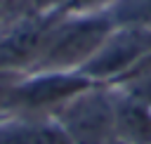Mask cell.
<instances>
[{
	"instance_id": "cell-3",
	"label": "cell",
	"mask_w": 151,
	"mask_h": 144,
	"mask_svg": "<svg viewBox=\"0 0 151 144\" xmlns=\"http://www.w3.org/2000/svg\"><path fill=\"white\" fill-rule=\"evenodd\" d=\"M149 57H151V31L113 26V31L106 35L101 47L83 66L80 73L92 83L116 87Z\"/></svg>"
},
{
	"instance_id": "cell-7",
	"label": "cell",
	"mask_w": 151,
	"mask_h": 144,
	"mask_svg": "<svg viewBox=\"0 0 151 144\" xmlns=\"http://www.w3.org/2000/svg\"><path fill=\"white\" fill-rule=\"evenodd\" d=\"M116 137L125 144H151V104L116 90Z\"/></svg>"
},
{
	"instance_id": "cell-2",
	"label": "cell",
	"mask_w": 151,
	"mask_h": 144,
	"mask_svg": "<svg viewBox=\"0 0 151 144\" xmlns=\"http://www.w3.org/2000/svg\"><path fill=\"white\" fill-rule=\"evenodd\" d=\"M52 118L71 144H109L116 139V90L92 83L64 102Z\"/></svg>"
},
{
	"instance_id": "cell-10",
	"label": "cell",
	"mask_w": 151,
	"mask_h": 144,
	"mask_svg": "<svg viewBox=\"0 0 151 144\" xmlns=\"http://www.w3.org/2000/svg\"><path fill=\"white\" fill-rule=\"evenodd\" d=\"M116 0H68L64 14H106Z\"/></svg>"
},
{
	"instance_id": "cell-8",
	"label": "cell",
	"mask_w": 151,
	"mask_h": 144,
	"mask_svg": "<svg viewBox=\"0 0 151 144\" xmlns=\"http://www.w3.org/2000/svg\"><path fill=\"white\" fill-rule=\"evenodd\" d=\"M106 14L113 26L151 31V0H116Z\"/></svg>"
},
{
	"instance_id": "cell-11",
	"label": "cell",
	"mask_w": 151,
	"mask_h": 144,
	"mask_svg": "<svg viewBox=\"0 0 151 144\" xmlns=\"http://www.w3.org/2000/svg\"><path fill=\"white\" fill-rule=\"evenodd\" d=\"M33 2V14L40 17H59L66 9L68 0H31Z\"/></svg>"
},
{
	"instance_id": "cell-9",
	"label": "cell",
	"mask_w": 151,
	"mask_h": 144,
	"mask_svg": "<svg viewBox=\"0 0 151 144\" xmlns=\"http://www.w3.org/2000/svg\"><path fill=\"white\" fill-rule=\"evenodd\" d=\"M33 14L31 0H0V31L28 19Z\"/></svg>"
},
{
	"instance_id": "cell-12",
	"label": "cell",
	"mask_w": 151,
	"mask_h": 144,
	"mask_svg": "<svg viewBox=\"0 0 151 144\" xmlns=\"http://www.w3.org/2000/svg\"><path fill=\"white\" fill-rule=\"evenodd\" d=\"M109 144H125V142H120V139H118V137H116V139H111V142H109Z\"/></svg>"
},
{
	"instance_id": "cell-5",
	"label": "cell",
	"mask_w": 151,
	"mask_h": 144,
	"mask_svg": "<svg viewBox=\"0 0 151 144\" xmlns=\"http://www.w3.org/2000/svg\"><path fill=\"white\" fill-rule=\"evenodd\" d=\"M59 17L31 14L28 19L0 31V76H26L40 59L47 35Z\"/></svg>"
},
{
	"instance_id": "cell-4",
	"label": "cell",
	"mask_w": 151,
	"mask_h": 144,
	"mask_svg": "<svg viewBox=\"0 0 151 144\" xmlns=\"http://www.w3.org/2000/svg\"><path fill=\"white\" fill-rule=\"evenodd\" d=\"M92 80L83 73H52L35 71L21 76L7 97V113H35L52 116L64 102H68L80 90L90 87Z\"/></svg>"
},
{
	"instance_id": "cell-1",
	"label": "cell",
	"mask_w": 151,
	"mask_h": 144,
	"mask_svg": "<svg viewBox=\"0 0 151 144\" xmlns=\"http://www.w3.org/2000/svg\"><path fill=\"white\" fill-rule=\"evenodd\" d=\"M111 31L109 14H61L47 35L40 59L28 73H80Z\"/></svg>"
},
{
	"instance_id": "cell-6",
	"label": "cell",
	"mask_w": 151,
	"mask_h": 144,
	"mask_svg": "<svg viewBox=\"0 0 151 144\" xmlns=\"http://www.w3.org/2000/svg\"><path fill=\"white\" fill-rule=\"evenodd\" d=\"M0 144H71L52 116H0Z\"/></svg>"
}]
</instances>
